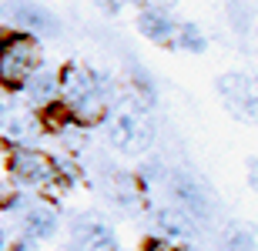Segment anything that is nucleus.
Segmentation results:
<instances>
[{
  "label": "nucleus",
  "mask_w": 258,
  "mask_h": 251,
  "mask_svg": "<svg viewBox=\"0 0 258 251\" xmlns=\"http://www.w3.org/2000/svg\"><path fill=\"white\" fill-rule=\"evenodd\" d=\"M174 44H178V50H188V54H205V50H208V37L201 34L198 24H191V20H181V24H178Z\"/></svg>",
  "instance_id": "2eb2a0df"
},
{
  "label": "nucleus",
  "mask_w": 258,
  "mask_h": 251,
  "mask_svg": "<svg viewBox=\"0 0 258 251\" xmlns=\"http://www.w3.org/2000/svg\"><path fill=\"white\" fill-rule=\"evenodd\" d=\"M225 14H228V24L235 34H248L251 20H255V0H228Z\"/></svg>",
  "instance_id": "4468645a"
},
{
  "label": "nucleus",
  "mask_w": 258,
  "mask_h": 251,
  "mask_svg": "<svg viewBox=\"0 0 258 251\" xmlns=\"http://www.w3.org/2000/svg\"><path fill=\"white\" fill-rule=\"evenodd\" d=\"M71 248L74 251H117L114 228L94 214H77L71 221Z\"/></svg>",
  "instance_id": "0eeeda50"
},
{
  "label": "nucleus",
  "mask_w": 258,
  "mask_h": 251,
  "mask_svg": "<svg viewBox=\"0 0 258 251\" xmlns=\"http://www.w3.org/2000/svg\"><path fill=\"white\" fill-rule=\"evenodd\" d=\"M0 27L27 30L34 37H57L60 20L47 7H40L37 0H4L0 4Z\"/></svg>",
  "instance_id": "20e7f679"
},
{
  "label": "nucleus",
  "mask_w": 258,
  "mask_h": 251,
  "mask_svg": "<svg viewBox=\"0 0 258 251\" xmlns=\"http://www.w3.org/2000/svg\"><path fill=\"white\" fill-rule=\"evenodd\" d=\"M154 224H158V234L161 238H195V221L188 218V214L181 211V208H158L154 211Z\"/></svg>",
  "instance_id": "f8f14e48"
},
{
  "label": "nucleus",
  "mask_w": 258,
  "mask_h": 251,
  "mask_svg": "<svg viewBox=\"0 0 258 251\" xmlns=\"http://www.w3.org/2000/svg\"><path fill=\"white\" fill-rule=\"evenodd\" d=\"M134 4H138V7H161V10H168V0H134Z\"/></svg>",
  "instance_id": "aec40b11"
},
{
  "label": "nucleus",
  "mask_w": 258,
  "mask_h": 251,
  "mask_svg": "<svg viewBox=\"0 0 258 251\" xmlns=\"http://www.w3.org/2000/svg\"><path fill=\"white\" fill-rule=\"evenodd\" d=\"M121 7H124V0H104V10H107V14H121Z\"/></svg>",
  "instance_id": "412c9836"
},
{
  "label": "nucleus",
  "mask_w": 258,
  "mask_h": 251,
  "mask_svg": "<svg viewBox=\"0 0 258 251\" xmlns=\"http://www.w3.org/2000/svg\"><path fill=\"white\" fill-rule=\"evenodd\" d=\"M17 224H20V238H27V241H34V244L50 241V238L60 231V214L50 201L34 198V201L17 214Z\"/></svg>",
  "instance_id": "6e6552de"
},
{
  "label": "nucleus",
  "mask_w": 258,
  "mask_h": 251,
  "mask_svg": "<svg viewBox=\"0 0 258 251\" xmlns=\"http://www.w3.org/2000/svg\"><path fill=\"white\" fill-rule=\"evenodd\" d=\"M57 104L67 111L74 127H94L107 117L111 94H114V80L104 70H94L87 64L67 60L57 67Z\"/></svg>",
  "instance_id": "f257e3e1"
},
{
  "label": "nucleus",
  "mask_w": 258,
  "mask_h": 251,
  "mask_svg": "<svg viewBox=\"0 0 258 251\" xmlns=\"http://www.w3.org/2000/svg\"><path fill=\"white\" fill-rule=\"evenodd\" d=\"M24 94H27L30 107H37V111H44V107L57 104V70L47 67V64H40L34 74H30L27 80H24V87H20Z\"/></svg>",
  "instance_id": "9b49d317"
},
{
  "label": "nucleus",
  "mask_w": 258,
  "mask_h": 251,
  "mask_svg": "<svg viewBox=\"0 0 258 251\" xmlns=\"http://www.w3.org/2000/svg\"><path fill=\"white\" fill-rule=\"evenodd\" d=\"M4 171L20 191H54V188H60L54 154L30 144H4Z\"/></svg>",
  "instance_id": "7ed1b4c3"
},
{
  "label": "nucleus",
  "mask_w": 258,
  "mask_h": 251,
  "mask_svg": "<svg viewBox=\"0 0 258 251\" xmlns=\"http://www.w3.org/2000/svg\"><path fill=\"white\" fill-rule=\"evenodd\" d=\"M215 91L225 97L231 114L245 117V121H258V77H248L241 70H231V74L215 80Z\"/></svg>",
  "instance_id": "423d86ee"
},
{
  "label": "nucleus",
  "mask_w": 258,
  "mask_h": 251,
  "mask_svg": "<svg viewBox=\"0 0 258 251\" xmlns=\"http://www.w3.org/2000/svg\"><path fill=\"white\" fill-rule=\"evenodd\" d=\"M168 191H171V201L181 208L188 218H191L195 224H205L215 218V198L208 194V188L198 181V178H191V174L184 171H171L168 174Z\"/></svg>",
  "instance_id": "39448f33"
},
{
  "label": "nucleus",
  "mask_w": 258,
  "mask_h": 251,
  "mask_svg": "<svg viewBox=\"0 0 258 251\" xmlns=\"http://www.w3.org/2000/svg\"><path fill=\"white\" fill-rule=\"evenodd\" d=\"M0 251H37V244L27 241V238H14V241H7Z\"/></svg>",
  "instance_id": "a211bd4d"
},
{
  "label": "nucleus",
  "mask_w": 258,
  "mask_h": 251,
  "mask_svg": "<svg viewBox=\"0 0 258 251\" xmlns=\"http://www.w3.org/2000/svg\"><path fill=\"white\" fill-rule=\"evenodd\" d=\"M245 164H248V184L258 191V157H248Z\"/></svg>",
  "instance_id": "6ab92c4d"
},
{
  "label": "nucleus",
  "mask_w": 258,
  "mask_h": 251,
  "mask_svg": "<svg viewBox=\"0 0 258 251\" xmlns=\"http://www.w3.org/2000/svg\"><path fill=\"white\" fill-rule=\"evenodd\" d=\"M178 24L181 20H174L171 10H161V7H141L138 10V20H134L138 34L144 40H154V44H168L178 34Z\"/></svg>",
  "instance_id": "9d476101"
},
{
  "label": "nucleus",
  "mask_w": 258,
  "mask_h": 251,
  "mask_svg": "<svg viewBox=\"0 0 258 251\" xmlns=\"http://www.w3.org/2000/svg\"><path fill=\"white\" fill-rule=\"evenodd\" d=\"M141 251H174V244L168 238H161V234H151V238H144Z\"/></svg>",
  "instance_id": "f3484780"
},
{
  "label": "nucleus",
  "mask_w": 258,
  "mask_h": 251,
  "mask_svg": "<svg viewBox=\"0 0 258 251\" xmlns=\"http://www.w3.org/2000/svg\"><path fill=\"white\" fill-rule=\"evenodd\" d=\"M0 164H4V141H0Z\"/></svg>",
  "instance_id": "4be33fe9"
},
{
  "label": "nucleus",
  "mask_w": 258,
  "mask_h": 251,
  "mask_svg": "<svg viewBox=\"0 0 258 251\" xmlns=\"http://www.w3.org/2000/svg\"><path fill=\"white\" fill-rule=\"evenodd\" d=\"M44 64V47L40 37L27 30L0 27V87L14 94L24 87V80Z\"/></svg>",
  "instance_id": "f03ea898"
},
{
  "label": "nucleus",
  "mask_w": 258,
  "mask_h": 251,
  "mask_svg": "<svg viewBox=\"0 0 258 251\" xmlns=\"http://www.w3.org/2000/svg\"><path fill=\"white\" fill-rule=\"evenodd\" d=\"M221 251H255V231L245 224H228L221 238Z\"/></svg>",
  "instance_id": "dca6fc26"
},
{
  "label": "nucleus",
  "mask_w": 258,
  "mask_h": 251,
  "mask_svg": "<svg viewBox=\"0 0 258 251\" xmlns=\"http://www.w3.org/2000/svg\"><path fill=\"white\" fill-rule=\"evenodd\" d=\"M127 70H131V84H134L138 101H141L144 107H151L154 101H158V87H154L151 70L144 67V64H138V60H127Z\"/></svg>",
  "instance_id": "ddd939ff"
},
{
  "label": "nucleus",
  "mask_w": 258,
  "mask_h": 251,
  "mask_svg": "<svg viewBox=\"0 0 258 251\" xmlns=\"http://www.w3.org/2000/svg\"><path fill=\"white\" fill-rule=\"evenodd\" d=\"M107 144L124 151V154H141L151 144V124H144L138 114L124 111L107 124Z\"/></svg>",
  "instance_id": "1a4fd4ad"
}]
</instances>
